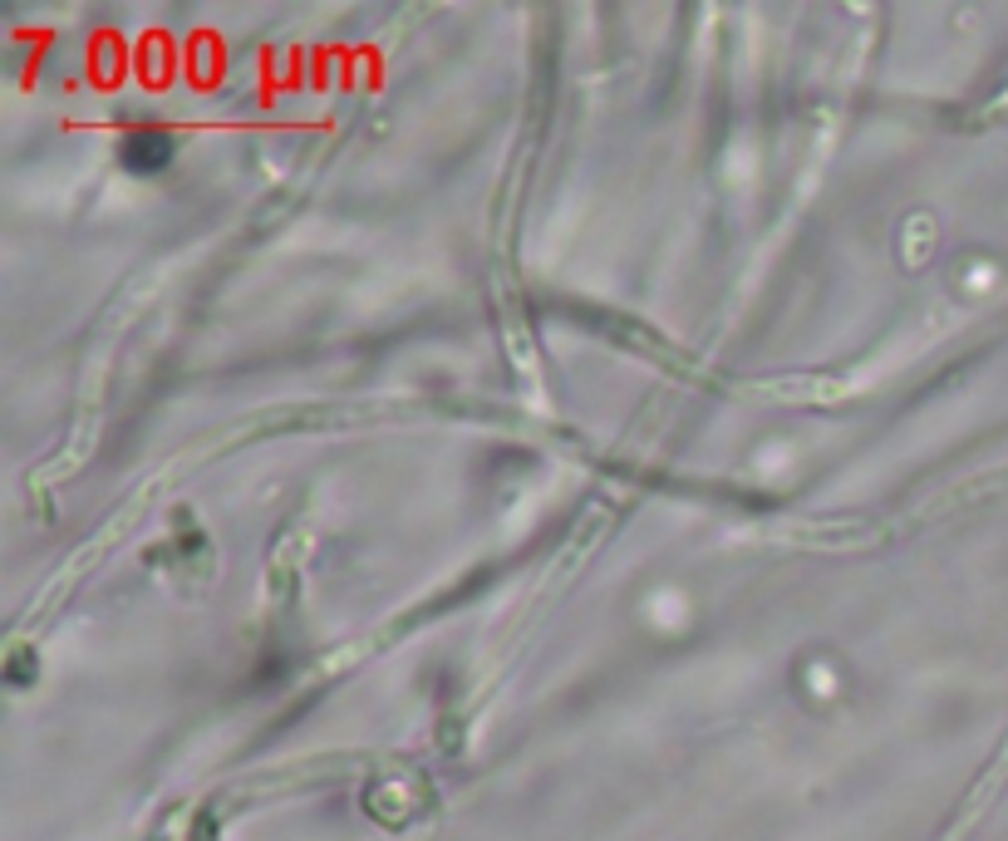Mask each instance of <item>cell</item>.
I'll return each mask as SVG.
<instances>
[{
    "label": "cell",
    "mask_w": 1008,
    "mask_h": 841,
    "mask_svg": "<svg viewBox=\"0 0 1008 841\" xmlns=\"http://www.w3.org/2000/svg\"><path fill=\"white\" fill-rule=\"evenodd\" d=\"M178 158V138L168 128H128L119 138V163L133 178H158Z\"/></svg>",
    "instance_id": "cell-1"
},
{
    "label": "cell",
    "mask_w": 1008,
    "mask_h": 841,
    "mask_svg": "<svg viewBox=\"0 0 1008 841\" xmlns=\"http://www.w3.org/2000/svg\"><path fill=\"white\" fill-rule=\"evenodd\" d=\"M25 660H30V655H15V664H10V684H25V679H30V664Z\"/></svg>",
    "instance_id": "cell-2"
}]
</instances>
